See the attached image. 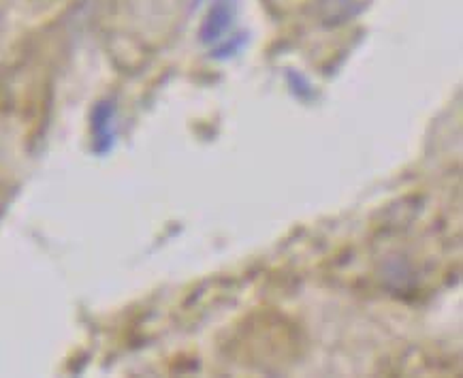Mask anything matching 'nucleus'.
Returning <instances> with one entry per match:
<instances>
[{
  "instance_id": "nucleus-5",
  "label": "nucleus",
  "mask_w": 463,
  "mask_h": 378,
  "mask_svg": "<svg viewBox=\"0 0 463 378\" xmlns=\"http://www.w3.org/2000/svg\"><path fill=\"white\" fill-rule=\"evenodd\" d=\"M194 3H197V5H199V3H201V0H194Z\"/></svg>"
},
{
  "instance_id": "nucleus-3",
  "label": "nucleus",
  "mask_w": 463,
  "mask_h": 378,
  "mask_svg": "<svg viewBox=\"0 0 463 378\" xmlns=\"http://www.w3.org/2000/svg\"><path fill=\"white\" fill-rule=\"evenodd\" d=\"M246 45V34H240V37L233 39V41H227V43L218 47V50H213V58H218V61H224V58H231L235 56L237 52L241 50V47Z\"/></svg>"
},
{
  "instance_id": "nucleus-4",
  "label": "nucleus",
  "mask_w": 463,
  "mask_h": 378,
  "mask_svg": "<svg viewBox=\"0 0 463 378\" xmlns=\"http://www.w3.org/2000/svg\"><path fill=\"white\" fill-rule=\"evenodd\" d=\"M288 78L290 80H293V81H297V84H299V81H301V75H297V73H288ZM301 90H306V94H307V99H310L312 97V88L310 86H307V84H301Z\"/></svg>"
},
{
  "instance_id": "nucleus-2",
  "label": "nucleus",
  "mask_w": 463,
  "mask_h": 378,
  "mask_svg": "<svg viewBox=\"0 0 463 378\" xmlns=\"http://www.w3.org/2000/svg\"><path fill=\"white\" fill-rule=\"evenodd\" d=\"M235 0H216L207 14L203 26H201V41L203 43H216L224 37V33L233 26Z\"/></svg>"
},
{
  "instance_id": "nucleus-1",
  "label": "nucleus",
  "mask_w": 463,
  "mask_h": 378,
  "mask_svg": "<svg viewBox=\"0 0 463 378\" xmlns=\"http://www.w3.org/2000/svg\"><path fill=\"white\" fill-rule=\"evenodd\" d=\"M116 116L118 108L114 100H99L90 114V133H92V150L94 155L105 156L114 150L116 146Z\"/></svg>"
}]
</instances>
